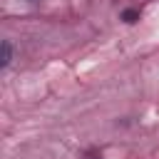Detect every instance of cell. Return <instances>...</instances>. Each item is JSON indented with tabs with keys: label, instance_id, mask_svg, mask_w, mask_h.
<instances>
[{
	"label": "cell",
	"instance_id": "1",
	"mask_svg": "<svg viewBox=\"0 0 159 159\" xmlns=\"http://www.w3.org/2000/svg\"><path fill=\"white\" fill-rule=\"evenodd\" d=\"M10 60H12V47H10V42L5 40V42H2V62H0V65H2V67H7V65H10Z\"/></svg>",
	"mask_w": 159,
	"mask_h": 159
}]
</instances>
